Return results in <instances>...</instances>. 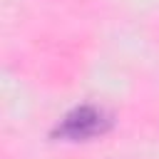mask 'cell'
Masks as SVG:
<instances>
[{
	"instance_id": "obj_1",
	"label": "cell",
	"mask_w": 159,
	"mask_h": 159,
	"mask_svg": "<svg viewBox=\"0 0 159 159\" xmlns=\"http://www.w3.org/2000/svg\"><path fill=\"white\" fill-rule=\"evenodd\" d=\"M109 127H112V119L99 107L80 104V107L70 109L57 122V127L52 129V137L55 139H67V142H87V139H94V137L104 134Z\"/></svg>"
}]
</instances>
